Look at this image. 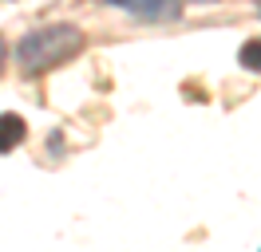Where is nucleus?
Segmentation results:
<instances>
[{
    "mask_svg": "<svg viewBox=\"0 0 261 252\" xmlns=\"http://www.w3.org/2000/svg\"><path fill=\"white\" fill-rule=\"evenodd\" d=\"M83 51V32L75 24H51V28H36L16 44V63L32 75V71H48L60 67L71 55Z\"/></svg>",
    "mask_w": 261,
    "mask_h": 252,
    "instance_id": "f257e3e1",
    "label": "nucleus"
},
{
    "mask_svg": "<svg viewBox=\"0 0 261 252\" xmlns=\"http://www.w3.org/2000/svg\"><path fill=\"white\" fill-rule=\"evenodd\" d=\"M115 8H127L135 16H147V20H170V16H178L182 0H107Z\"/></svg>",
    "mask_w": 261,
    "mask_h": 252,
    "instance_id": "f03ea898",
    "label": "nucleus"
},
{
    "mask_svg": "<svg viewBox=\"0 0 261 252\" xmlns=\"http://www.w3.org/2000/svg\"><path fill=\"white\" fill-rule=\"evenodd\" d=\"M28 134V126L20 114H0V154H8V150H16L20 142Z\"/></svg>",
    "mask_w": 261,
    "mask_h": 252,
    "instance_id": "7ed1b4c3",
    "label": "nucleus"
},
{
    "mask_svg": "<svg viewBox=\"0 0 261 252\" xmlns=\"http://www.w3.org/2000/svg\"><path fill=\"white\" fill-rule=\"evenodd\" d=\"M238 63L245 71H261V40H245L242 51H238Z\"/></svg>",
    "mask_w": 261,
    "mask_h": 252,
    "instance_id": "20e7f679",
    "label": "nucleus"
},
{
    "mask_svg": "<svg viewBox=\"0 0 261 252\" xmlns=\"http://www.w3.org/2000/svg\"><path fill=\"white\" fill-rule=\"evenodd\" d=\"M0 59H4V44H0Z\"/></svg>",
    "mask_w": 261,
    "mask_h": 252,
    "instance_id": "39448f33",
    "label": "nucleus"
},
{
    "mask_svg": "<svg viewBox=\"0 0 261 252\" xmlns=\"http://www.w3.org/2000/svg\"><path fill=\"white\" fill-rule=\"evenodd\" d=\"M257 12H261V0H257Z\"/></svg>",
    "mask_w": 261,
    "mask_h": 252,
    "instance_id": "423d86ee",
    "label": "nucleus"
}]
</instances>
